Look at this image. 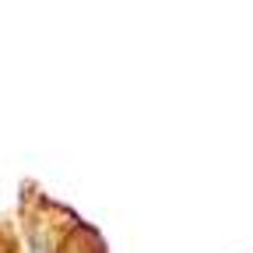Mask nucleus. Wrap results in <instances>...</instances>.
<instances>
[{
  "label": "nucleus",
  "instance_id": "obj_1",
  "mask_svg": "<svg viewBox=\"0 0 253 253\" xmlns=\"http://www.w3.org/2000/svg\"><path fill=\"white\" fill-rule=\"evenodd\" d=\"M32 253H49V243L39 236V239H36V250H32Z\"/></svg>",
  "mask_w": 253,
  "mask_h": 253
}]
</instances>
